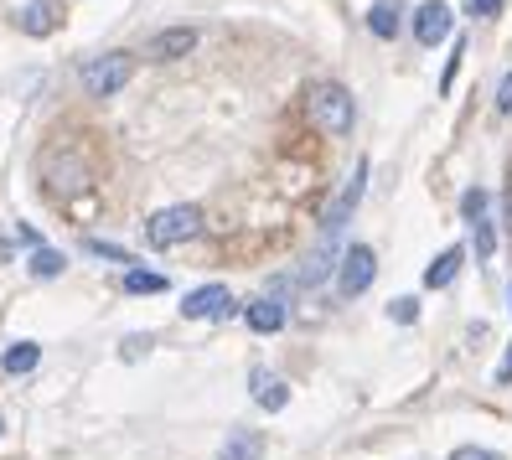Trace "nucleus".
Segmentation results:
<instances>
[{
    "label": "nucleus",
    "instance_id": "obj_13",
    "mask_svg": "<svg viewBox=\"0 0 512 460\" xmlns=\"http://www.w3.org/2000/svg\"><path fill=\"white\" fill-rule=\"evenodd\" d=\"M399 11H404L399 0H373V11H368V32H373V37H383V42H388V37H399Z\"/></svg>",
    "mask_w": 512,
    "mask_h": 460
},
{
    "label": "nucleus",
    "instance_id": "obj_6",
    "mask_svg": "<svg viewBox=\"0 0 512 460\" xmlns=\"http://www.w3.org/2000/svg\"><path fill=\"white\" fill-rule=\"evenodd\" d=\"M182 316H187V321H223V316H233L228 285H202V290H192V295L182 300Z\"/></svg>",
    "mask_w": 512,
    "mask_h": 460
},
{
    "label": "nucleus",
    "instance_id": "obj_16",
    "mask_svg": "<svg viewBox=\"0 0 512 460\" xmlns=\"http://www.w3.org/2000/svg\"><path fill=\"white\" fill-rule=\"evenodd\" d=\"M259 450H264V440L249 435V429H238V435H228V445H223V460H259Z\"/></svg>",
    "mask_w": 512,
    "mask_h": 460
},
{
    "label": "nucleus",
    "instance_id": "obj_15",
    "mask_svg": "<svg viewBox=\"0 0 512 460\" xmlns=\"http://www.w3.org/2000/svg\"><path fill=\"white\" fill-rule=\"evenodd\" d=\"M37 362H42V347H37V342H16V347H11L6 357H0V367H6L11 378H21V373H32Z\"/></svg>",
    "mask_w": 512,
    "mask_h": 460
},
{
    "label": "nucleus",
    "instance_id": "obj_25",
    "mask_svg": "<svg viewBox=\"0 0 512 460\" xmlns=\"http://www.w3.org/2000/svg\"><path fill=\"white\" fill-rule=\"evenodd\" d=\"M497 383H512V352H507V362L497 367Z\"/></svg>",
    "mask_w": 512,
    "mask_h": 460
},
{
    "label": "nucleus",
    "instance_id": "obj_18",
    "mask_svg": "<svg viewBox=\"0 0 512 460\" xmlns=\"http://www.w3.org/2000/svg\"><path fill=\"white\" fill-rule=\"evenodd\" d=\"M63 269H68V259L57 254V249H37L32 254V274H37V280H57Z\"/></svg>",
    "mask_w": 512,
    "mask_h": 460
},
{
    "label": "nucleus",
    "instance_id": "obj_19",
    "mask_svg": "<svg viewBox=\"0 0 512 460\" xmlns=\"http://www.w3.org/2000/svg\"><path fill=\"white\" fill-rule=\"evenodd\" d=\"M388 316H394L399 326H409V321H419V300H409V295H399L394 305H388Z\"/></svg>",
    "mask_w": 512,
    "mask_h": 460
},
{
    "label": "nucleus",
    "instance_id": "obj_22",
    "mask_svg": "<svg viewBox=\"0 0 512 460\" xmlns=\"http://www.w3.org/2000/svg\"><path fill=\"white\" fill-rule=\"evenodd\" d=\"M497 109H502V114H512V73H507V78H502V88H497Z\"/></svg>",
    "mask_w": 512,
    "mask_h": 460
},
{
    "label": "nucleus",
    "instance_id": "obj_23",
    "mask_svg": "<svg viewBox=\"0 0 512 460\" xmlns=\"http://www.w3.org/2000/svg\"><path fill=\"white\" fill-rule=\"evenodd\" d=\"M450 460H497V455H492V450H476V445H461Z\"/></svg>",
    "mask_w": 512,
    "mask_h": 460
},
{
    "label": "nucleus",
    "instance_id": "obj_12",
    "mask_svg": "<svg viewBox=\"0 0 512 460\" xmlns=\"http://www.w3.org/2000/svg\"><path fill=\"white\" fill-rule=\"evenodd\" d=\"M461 264H466V249L456 243V249H445V254H440V259L425 269V285H430V290H445V285L461 274Z\"/></svg>",
    "mask_w": 512,
    "mask_h": 460
},
{
    "label": "nucleus",
    "instance_id": "obj_8",
    "mask_svg": "<svg viewBox=\"0 0 512 460\" xmlns=\"http://www.w3.org/2000/svg\"><path fill=\"white\" fill-rule=\"evenodd\" d=\"M414 37H419V47H435V42L450 37V6L445 0H425V6L414 11Z\"/></svg>",
    "mask_w": 512,
    "mask_h": 460
},
{
    "label": "nucleus",
    "instance_id": "obj_14",
    "mask_svg": "<svg viewBox=\"0 0 512 460\" xmlns=\"http://www.w3.org/2000/svg\"><path fill=\"white\" fill-rule=\"evenodd\" d=\"M249 326H254L259 336L280 331V326H285V300H254V305H249Z\"/></svg>",
    "mask_w": 512,
    "mask_h": 460
},
{
    "label": "nucleus",
    "instance_id": "obj_3",
    "mask_svg": "<svg viewBox=\"0 0 512 460\" xmlns=\"http://www.w3.org/2000/svg\"><path fill=\"white\" fill-rule=\"evenodd\" d=\"M130 73H135V57L130 52H104V57H88L83 63V88L94 99H109V94H119V88L130 83Z\"/></svg>",
    "mask_w": 512,
    "mask_h": 460
},
{
    "label": "nucleus",
    "instance_id": "obj_17",
    "mask_svg": "<svg viewBox=\"0 0 512 460\" xmlns=\"http://www.w3.org/2000/svg\"><path fill=\"white\" fill-rule=\"evenodd\" d=\"M125 290H130V295H161V290H166V274H150V269H125Z\"/></svg>",
    "mask_w": 512,
    "mask_h": 460
},
{
    "label": "nucleus",
    "instance_id": "obj_10",
    "mask_svg": "<svg viewBox=\"0 0 512 460\" xmlns=\"http://www.w3.org/2000/svg\"><path fill=\"white\" fill-rule=\"evenodd\" d=\"M249 393H254V404H259V409H269V414H280V409L290 404V388H285L275 373H269V367H254Z\"/></svg>",
    "mask_w": 512,
    "mask_h": 460
},
{
    "label": "nucleus",
    "instance_id": "obj_26",
    "mask_svg": "<svg viewBox=\"0 0 512 460\" xmlns=\"http://www.w3.org/2000/svg\"><path fill=\"white\" fill-rule=\"evenodd\" d=\"M507 228H512V192H507Z\"/></svg>",
    "mask_w": 512,
    "mask_h": 460
},
{
    "label": "nucleus",
    "instance_id": "obj_4",
    "mask_svg": "<svg viewBox=\"0 0 512 460\" xmlns=\"http://www.w3.org/2000/svg\"><path fill=\"white\" fill-rule=\"evenodd\" d=\"M373 274H378V254L368 249V243H352V249L342 254V264H337V290L352 300V295H363L373 285Z\"/></svg>",
    "mask_w": 512,
    "mask_h": 460
},
{
    "label": "nucleus",
    "instance_id": "obj_21",
    "mask_svg": "<svg viewBox=\"0 0 512 460\" xmlns=\"http://www.w3.org/2000/svg\"><path fill=\"white\" fill-rule=\"evenodd\" d=\"M88 249H94V254H104V259H114V264H130V249H119V243H88Z\"/></svg>",
    "mask_w": 512,
    "mask_h": 460
},
{
    "label": "nucleus",
    "instance_id": "obj_1",
    "mask_svg": "<svg viewBox=\"0 0 512 460\" xmlns=\"http://www.w3.org/2000/svg\"><path fill=\"white\" fill-rule=\"evenodd\" d=\"M306 109H311V125L321 135H347L352 130V94L342 83H316L311 94H306Z\"/></svg>",
    "mask_w": 512,
    "mask_h": 460
},
{
    "label": "nucleus",
    "instance_id": "obj_5",
    "mask_svg": "<svg viewBox=\"0 0 512 460\" xmlns=\"http://www.w3.org/2000/svg\"><path fill=\"white\" fill-rule=\"evenodd\" d=\"M363 181H368V161H357V171L347 176V187L337 192V202L326 207V218H321V238H331V243H342V228H347V218H352V207H357V197H363Z\"/></svg>",
    "mask_w": 512,
    "mask_h": 460
},
{
    "label": "nucleus",
    "instance_id": "obj_7",
    "mask_svg": "<svg viewBox=\"0 0 512 460\" xmlns=\"http://www.w3.org/2000/svg\"><path fill=\"white\" fill-rule=\"evenodd\" d=\"M461 212H466V223H471V233H476V259H492L497 238H492V218H487V192L471 187V192L461 197Z\"/></svg>",
    "mask_w": 512,
    "mask_h": 460
},
{
    "label": "nucleus",
    "instance_id": "obj_2",
    "mask_svg": "<svg viewBox=\"0 0 512 460\" xmlns=\"http://www.w3.org/2000/svg\"><path fill=\"white\" fill-rule=\"evenodd\" d=\"M202 233V212L192 202H176V207H161L156 218L145 223V238L150 249H176V243H192Z\"/></svg>",
    "mask_w": 512,
    "mask_h": 460
},
{
    "label": "nucleus",
    "instance_id": "obj_24",
    "mask_svg": "<svg viewBox=\"0 0 512 460\" xmlns=\"http://www.w3.org/2000/svg\"><path fill=\"white\" fill-rule=\"evenodd\" d=\"M145 352V336H130V347H119V357H140Z\"/></svg>",
    "mask_w": 512,
    "mask_h": 460
},
{
    "label": "nucleus",
    "instance_id": "obj_11",
    "mask_svg": "<svg viewBox=\"0 0 512 460\" xmlns=\"http://www.w3.org/2000/svg\"><path fill=\"white\" fill-rule=\"evenodd\" d=\"M21 32H32V37L57 32V6H52V0H26V6H21Z\"/></svg>",
    "mask_w": 512,
    "mask_h": 460
},
{
    "label": "nucleus",
    "instance_id": "obj_20",
    "mask_svg": "<svg viewBox=\"0 0 512 460\" xmlns=\"http://www.w3.org/2000/svg\"><path fill=\"white\" fill-rule=\"evenodd\" d=\"M502 11V0H466V16H476V21H492Z\"/></svg>",
    "mask_w": 512,
    "mask_h": 460
},
{
    "label": "nucleus",
    "instance_id": "obj_9",
    "mask_svg": "<svg viewBox=\"0 0 512 460\" xmlns=\"http://www.w3.org/2000/svg\"><path fill=\"white\" fill-rule=\"evenodd\" d=\"M192 47H197V26H171V32H156L145 42V52L161 57V63H166V57H187Z\"/></svg>",
    "mask_w": 512,
    "mask_h": 460
}]
</instances>
